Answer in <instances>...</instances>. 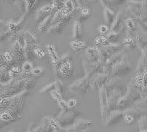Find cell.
<instances>
[{
    "label": "cell",
    "mask_w": 147,
    "mask_h": 132,
    "mask_svg": "<svg viewBox=\"0 0 147 132\" xmlns=\"http://www.w3.org/2000/svg\"><path fill=\"white\" fill-rule=\"evenodd\" d=\"M104 87L107 91V94L110 91H117L120 92L122 95H124V93H126L127 92V87L125 84L119 77H113L109 78Z\"/></svg>",
    "instance_id": "obj_2"
},
{
    "label": "cell",
    "mask_w": 147,
    "mask_h": 132,
    "mask_svg": "<svg viewBox=\"0 0 147 132\" xmlns=\"http://www.w3.org/2000/svg\"><path fill=\"white\" fill-rule=\"evenodd\" d=\"M123 44L127 48H131V47H133L134 46L136 45V41H135V39L132 35H129V34H127L124 37Z\"/></svg>",
    "instance_id": "obj_24"
},
{
    "label": "cell",
    "mask_w": 147,
    "mask_h": 132,
    "mask_svg": "<svg viewBox=\"0 0 147 132\" xmlns=\"http://www.w3.org/2000/svg\"><path fill=\"white\" fill-rule=\"evenodd\" d=\"M35 82V79H29V80H27V82L24 84V87H25L27 89H30L34 86Z\"/></svg>",
    "instance_id": "obj_44"
},
{
    "label": "cell",
    "mask_w": 147,
    "mask_h": 132,
    "mask_svg": "<svg viewBox=\"0 0 147 132\" xmlns=\"http://www.w3.org/2000/svg\"><path fill=\"white\" fill-rule=\"evenodd\" d=\"M93 123V120H78L74 125V129L75 130H81L85 129Z\"/></svg>",
    "instance_id": "obj_21"
},
{
    "label": "cell",
    "mask_w": 147,
    "mask_h": 132,
    "mask_svg": "<svg viewBox=\"0 0 147 132\" xmlns=\"http://www.w3.org/2000/svg\"><path fill=\"white\" fill-rule=\"evenodd\" d=\"M35 45L30 44L26 43L23 47V51H24V59L27 60V61L32 60L35 57L34 55V47Z\"/></svg>",
    "instance_id": "obj_15"
},
{
    "label": "cell",
    "mask_w": 147,
    "mask_h": 132,
    "mask_svg": "<svg viewBox=\"0 0 147 132\" xmlns=\"http://www.w3.org/2000/svg\"><path fill=\"white\" fill-rule=\"evenodd\" d=\"M141 87L144 89L147 88V72L141 74Z\"/></svg>",
    "instance_id": "obj_40"
},
{
    "label": "cell",
    "mask_w": 147,
    "mask_h": 132,
    "mask_svg": "<svg viewBox=\"0 0 147 132\" xmlns=\"http://www.w3.org/2000/svg\"><path fill=\"white\" fill-rule=\"evenodd\" d=\"M26 2V9H25V15L30 14L37 7L38 1H25Z\"/></svg>",
    "instance_id": "obj_25"
},
{
    "label": "cell",
    "mask_w": 147,
    "mask_h": 132,
    "mask_svg": "<svg viewBox=\"0 0 147 132\" xmlns=\"http://www.w3.org/2000/svg\"><path fill=\"white\" fill-rule=\"evenodd\" d=\"M43 72H44V69L41 67H36L32 69L30 72V74L34 76H40L43 74Z\"/></svg>",
    "instance_id": "obj_36"
},
{
    "label": "cell",
    "mask_w": 147,
    "mask_h": 132,
    "mask_svg": "<svg viewBox=\"0 0 147 132\" xmlns=\"http://www.w3.org/2000/svg\"><path fill=\"white\" fill-rule=\"evenodd\" d=\"M70 46L71 49L74 51H80L81 50L86 48L88 46V43L82 40H74L70 42Z\"/></svg>",
    "instance_id": "obj_18"
},
{
    "label": "cell",
    "mask_w": 147,
    "mask_h": 132,
    "mask_svg": "<svg viewBox=\"0 0 147 132\" xmlns=\"http://www.w3.org/2000/svg\"><path fill=\"white\" fill-rule=\"evenodd\" d=\"M124 116V112L121 110L116 109L115 111L110 112L107 116V119H106L105 125L106 126H110V125L117 123Z\"/></svg>",
    "instance_id": "obj_10"
},
{
    "label": "cell",
    "mask_w": 147,
    "mask_h": 132,
    "mask_svg": "<svg viewBox=\"0 0 147 132\" xmlns=\"http://www.w3.org/2000/svg\"><path fill=\"white\" fill-rule=\"evenodd\" d=\"M124 24H125V26L129 30H134L136 29V22L135 21L132 19V18H127L124 20Z\"/></svg>",
    "instance_id": "obj_31"
},
{
    "label": "cell",
    "mask_w": 147,
    "mask_h": 132,
    "mask_svg": "<svg viewBox=\"0 0 147 132\" xmlns=\"http://www.w3.org/2000/svg\"><path fill=\"white\" fill-rule=\"evenodd\" d=\"M50 94H51V95H52V97H53L56 101H57V102L63 99L62 93H60V92H58V91L56 90V89H53V90L51 91Z\"/></svg>",
    "instance_id": "obj_35"
},
{
    "label": "cell",
    "mask_w": 147,
    "mask_h": 132,
    "mask_svg": "<svg viewBox=\"0 0 147 132\" xmlns=\"http://www.w3.org/2000/svg\"><path fill=\"white\" fill-rule=\"evenodd\" d=\"M55 89V82L52 83V84H49L47 85V86L44 87V89H42L41 91L40 92V94H43L44 92H51L52 90Z\"/></svg>",
    "instance_id": "obj_43"
},
{
    "label": "cell",
    "mask_w": 147,
    "mask_h": 132,
    "mask_svg": "<svg viewBox=\"0 0 147 132\" xmlns=\"http://www.w3.org/2000/svg\"><path fill=\"white\" fill-rule=\"evenodd\" d=\"M147 67V58L146 57V55H143L142 57L140 58V61H138L137 67H136V72L137 75H141L144 72L146 67Z\"/></svg>",
    "instance_id": "obj_19"
},
{
    "label": "cell",
    "mask_w": 147,
    "mask_h": 132,
    "mask_svg": "<svg viewBox=\"0 0 147 132\" xmlns=\"http://www.w3.org/2000/svg\"><path fill=\"white\" fill-rule=\"evenodd\" d=\"M14 119L13 116L8 112H4L3 113L0 114V120L4 122H9L12 121Z\"/></svg>",
    "instance_id": "obj_30"
},
{
    "label": "cell",
    "mask_w": 147,
    "mask_h": 132,
    "mask_svg": "<svg viewBox=\"0 0 147 132\" xmlns=\"http://www.w3.org/2000/svg\"><path fill=\"white\" fill-rule=\"evenodd\" d=\"M57 104H58V105L60 106V109H62L63 112H68L70 111L69 106H68V104H67V102H65V100H63V99L61 100H60V101H58V102H57Z\"/></svg>",
    "instance_id": "obj_37"
},
{
    "label": "cell",
    "mask_w": 147,
    "mask_h": 132,
    "mask_svg": "<svg viewBox=\"0 0 147 132\" xmlns=\"http://www.w3.org/2000/svg\"><path fill=\"white\" fill-rule=\"evenodd\" d=\"M15 5H16L21 11H22L24 14H25V9H26V2L25 1H16L15 2Z\"/></svg>",
    "instance_id": "obj_38"
},
{
    "label": "cell",
    "mask_w": 147,
    "mask_h": 132,
    "mask_svg": "<svg viewBox=\"0 0 147 132\" xmlns=\"http://www.w3.org/2000/svg\"><path fill=\"white\" fill-rule=\"evenodd\" d=\"M72 39L74 40H80L82 37V24L80 21L76 20L74 22L73 30H72Z\"/></svg>",
    "instance_id": "obj_13"
},
{
    "label": "cell",
    "mask_w": 147,
    "mask_h": 132,
    "mask_svg": "<svg viewBox=\"0 0 147 132\" xmlns=\"http://www.w3.org/2000/svg\"><path fill=\"white\" fill-rule=\"evenodd\" d=\"M105 35L109 44L115 43V41L117 40L118 38H119V33L111 32V31H110L108 34H107V35Z\"/></svg>",
    "instance_id": "obj_28"
},
{
    "label": "cell",
    "mask_w": 147,
    "mask_h": 132,
    "mask_svg": "<svg viewBox=\"0 0 147 132\" xmlns=\"http://www.w3.org/2000/svg\"><path fill=\"white\" fill-rule=\"evenodd\" d=\"M110 30V27H108L106 24H101L99 27V31L102 35H105L107 33L109 32Z\"/></svg>",
    "instance_id": "obj_39"
},
{
    "label": "cell",
    "mask_w": 147,
    "mask_h": 132,
    "mask_svg": "<svg viewBox=\"0 0 147 132\" xmlns=\"http://www.w3.org/2000/svg\"><path fill=\"white\" fill-rule=\"evenodd\" d=\"M34 55L35 57L38 58V59H44L46 57L45 51L40 47H35L34 48Z\"/></svg>",
    "instance_id": "obj_29"
},
{
    "label": "cell",
    "mask_w": 147,
    "mask_h": 132,
    "mask_svg": "<svg viewBox=\"0 0 147 132\" xmlns=\"http://www.w3.org/2000/svg\"><path fill=\"white\" fill-rule=\"evenodd\" d=\"M99 104H100L101 113H102V117L103 121L106 120L109 113L107 110V101L108 94L107 91L105 90V87H102L99 90Z\"/></svg>",
    "instance_id": "obj_6"
},
{
    "label": "cell",
    "mask_w": 147,
    "mask_h": 132,
    "mask_svg": "<svg viewBox=\"0 0 147 132\" xmlns=\"http://www.w3.org/2000/svg\"><path fill=\"white\" fill-rule=\"evenodd\" d=\"M67 104H68L69 109H73V108H74L77 105V100L74 98V97H71V98H70L67 101Z\"/></svg>",
    "instance_id": "obj_42"
},
{
    "label": "cell",
    "mask_w": 147,
    "mask_h": 132,
    "mask_svg": "<svg viewBox=\"0 0 147 132\" xmlns=\"http://www.w3.org/2000/svg\"><path fill=\"white\" fill-rule=\"evenodd\" d=\"M83 67L85 72V76L88 78L96 73H103V64L99 61H84Z\"/></svg>",
    "instance_id": "obj_5"
},
{
    "label": "cell",
    "mask_w": 147,
    "mask_h": 132,
    "mask_svg": "<svg viewBox=\"0 0 147 132\" xmlns=\"http://www.w3.org/2000/svg\"><path fill=\"white\" fill-rule=\"evenodd\" d=\"M94 44L96 47H102L104 46H106L109 44L107 40L106 35H99V36L96 37L95 40H94Z\"/></svg>",
    "instance_id": "obj_23"
},
{
    "label": "cell",
    "mask_w": 147,
    "mask_h": 132,
    "mask_svg": "<svg viewBox=\"0 0 147 132\" xmlns=\"http://www.w3.org/2000/svg\"><path fill=\"white\" fill-rule=\"evenodd\" d=\"M33 69L32 64L30 61H24L22 66V73L21 75H24L27 73H30L31 70Z\"/></svg>",
    "instance_id": "obj_27"
},
{
    "label": "cell",
    "mask_w": 147,
    "mask_h": 132,
    "mask_svg": "<svg viewBox=\"0 0 147 132\" xmlns=\"http://www.w3.org/2000/svg\"><path fill=\"white\" fill-rule=\"evenodd\" d=\"M80 12L81 14V16L84 18H87L88 16H89L90 14V9L89 7H86V6H82L81 8L80 9Z\"/></svg>",
    "instance_id": "obj_34"
},
{
    "label": "cell",
    "mask_w": 147,
    "mask_h": 132,
    "mask_svg": "<svg viewBox=\"0 0 147 132\" xmlns=\"http://www.w3.org/2000/svg\"><path fill=\"white\" fill-rule=\"evenodd\" d=\"M47 120L49 125H50V127L52 128V129H53L54 131L62 130L61 125H60V124L59 123V122L57 121V119H55L53 118V117H47Z\"/></svg>",
    "instance_id": "obj_22"
},
{
    "label": "cell",
    "mask_w": 147,
    "mask_h": 132,
    "mask_svg": "<svg viewBox=\"0 0 147 132\" xmlns=\"http://www.w3.org/2000/svg\"><path fill=\"white\" fill-rule=\"evenodd\" d=\"M12 33L11 32H10L9 30H7V31H5V32L2 33H0V42H2V41L5 40V39H7V37L10 36Z\"/></svg>",
    "instance_id": "obj_45"
},
{
    "label": "cell",
    "mask_w": 147,
    "mask_h": 132,
    "mask_svg": "<svg viewBox=\"0 0 147 132\" xmlns=\"http://www.w3.org/2000/svg\"><path fill=\"white\" fill-rule=\"evenodd\" d=\"M89 86V78L86 76L77 79L69 86V90L77 95H85Z\"/></svg>",
    "instance_id": "obj_3"
},
{
    "label": "cell",
    "mask_w": 147,
    "mask_h": 132,
    "mask_svg": "<svg viewBox=\"0 0 147 132\" xmlns=\"http://www.w3.org/2000/svg\"><path fill=\"white\" fill-rule=\"evenodd\" d=\"M75 118V114L74 112H62V113L59 115L58 118H57V121L60 123V122H62L63 123H68V122H71Z\"/></svg>",
    "instance_id": "obj_16"
},
{
    "label": "cell",
    "mask_w": 147,
    "mask_h": 132,
    "mask_svg": "<svg viewBox=\"0 0 147 132\" xmlns=\"http://www.w3.org/2000/svg\"><path fill=\"white\" fill-rule=\"evenodd\" d=\"M54 132H62V130H60V131H54Z\"/></svg>",
    "instance_id": "obj_47"
},
{
    "label": "cell",
    "mask_w": 147,
    "mask_h": 132,
    "mask_svg": "<svg viewBox=\"0 0 147 132\" xmlns=\"http://www.w3.org/2000/svg\"><path fill=\"white\" fill-rule=\"evenodd\" d=\"M121 96V94L117 91H113L110 95H108L107 101V110L108 113L117 109L118 100Z\"/></svg>",
    "instance_id": "obj_8"
},
{
    "label": "cell",
    "mask_w": 147,
    "mask_h": 132,
    "mask_svg": "<svg viewBox=\"0 0 147 132\" xmlns=\"http://www.w3.org/2000/svg\"><path fill=\"white\" fill-rule=\"evenodd\" d=\"M140 132H147V130H146V129H142Z\"/></svg>",
    "instance_id": "obj_46"
},
{
    "label": "cell",
    "mask_w": 147,
    "mask_h": 132,
    "mask_svg": "<svg viewBox=\"0 0 147 132\" xmlns=\"http://www.w3.org/2000/svg\"><path fill=\"white\" fill-rule=\"evenodd\" d=\"M21 73H22V70H21V69L18 67H17V66H12L8 70L9 77L11 78L18 76V75H21Z\"/></svg>",
    "instance_id": "obj_26"
},
{
    "label": "cell",
    "mask_w": 147,
    "mask_h": 132,
    "mask_svg": "<svg viewBox=\"0 0 147 132\" xmlns=\"http://www.w3.org/2000/svg\"><path fill=\"white\" fill-rule=\"evenodd\" d=\"M46 50H47L49 55L50 56V59L51 60H52V63H53L54 64H57V62L60 61V58H59L57 51L55 50V47H54L52 44H48V45L46 47Z\"/></svg>",
    "instance_id": "obj_17"
},
{
    "label": "cell",
    "mask_w": 147,
    "mask_h": 132,
    "mask_svg": "<svg viewBox=\"0 0 147 132\" xmlns=\"http://www.w3.org/2000/svg\"><path fill=\"white\" fill-rule=\"evenodd\" d=\"M85 56L88 61H98V50L96 47H89L85 50Z\"/></svg>",
    "instance_id": "obj_14"
},
{
    "label": "cell",
    "mask_w": 147,
    "mask_h": 132,
    "mask_svg": "<svg viewBox=\"0 0 147 132\" xmlns=\"http://www.w3.org/2000/svg\"><path fill=\"white\" fill-rule=\"evenodd\" d=\"M55 89L56 90H57L58 92H60V93H62L63 91V87H64V84H63L60 80H56L55 82Z\"/></svg>",
    "instance_id": "obj_41"
},
{
    "label": "cell",
    "mask_w": 147,
    "mask_h": 132,
    "mask_svg": "<svg viewBox=\"0 0 147 132\" xmlns=\"http://www.w3.org/2000/svg\"><path fill=\"white\" fill-rule=\"evenodd\" d=\"M55 12L54 13H52L51 14L48 16L47 17H46L44 20L40 22L39 23V24L38 25V27H37V30L40 31V33H44L45 31H47L49 30V28L51 27L52 25V18H53V16Z\"/></svg>",
    "instance_id": "obj_12"
},
{
    "label": "cell",
    "mask_w": 147,
    "mask_h": 132,
    "mask_svg": "<svg viewBox=\"0 0 147 132\" xmlns=\"http://www.w3.org/2000/svg\"><path fill=\"white\" fill-rule=\"evenodd\" d=\"M134 121H135V117L133 116V114H130V113H127V114H124V122L125 124L127 125H130V124L133 123Z\"/></svg>",
    "instance_id": "obj_33"
},
{
    "label": "cell",
    "mask_w": 147,
    "mask_h": 132,
    "mask_svg": "<svg viewBox=\"0 0 147 132\" xmlns=\"http://www.w3.org/2000/svg\"><path fill=\"white\" fill-rule=\"evenodd\" d=\"M71 17L72 15L68 16L61 19L57 23L52 25L47 31V33L49 35H57V34H60L63 30V29L65 28V26L67 24V23H69V21L71 20Z\"/></svg>",
    "instance_id": "obj_7"
},
{
    "label": "cell",
    "mask_w": 147,
    "mask_h": 132,
    "mask_svg": "<svg viewBox=\"0 0 147 132\" xmlns=\"http://www.w3.org/2000/svg\"><path fill=\"white\" fill-rule=\"evenodd\" d=\"M110 78L108 75L105 73H96L89 78V86L94 91H99L102 87L105 86Z\"/></svg>",
    "instance_id": "obj_4"
},
{
    "label": "cell",
    "mask_w": 147,
    "mask_h": 132,
    "mask_svg": "<svg viewBox=\"0 0 147 132\" xmlns=\"http://www.w3.org/2000/svg\"><path fill=\"white\" fill-rule=\"evenodd\" d=\"M132 65L127 59V55H124L121 59L113 65L110 75L112 77H118L119 75H126L130 72Z\"/></svg>",
    "instance_id": "obj_1"
},
{
    "label": "cell",
    "mask_w": 147,
    "mask_h": 132,
    "mask_svg": "<svg viewBox=\"0 0 147 132\" xmlns=\"http://www.w3.org/2000/svg\"><path fill=\"white\" fill-rule=\"evenodd\" d=\"M124 15L123 10H119L117 14H115L113 22L110 26V30L111 32L119 33V31H120L121 27H123V24H124Z\"/></svg>",
    "instance_id": "obj_9"
},
{
    "label": "cell",
    "mask_w": 147,
    "mask_h": 132,
    "mask_svg": "<svg viewBox=\"0 0 147 132\" xmlns=\"http://www.w3.org/2000/svg\"><path fill=\"white\" fill-rule=\"evenodd\" d=\"M2 57H3V59L5 63L7 64V66H8L10 63H11L13 59L11 52H10V51H5L4 53H2Z\"/></svg>",
    "instance_id": "obj_32"
},
{
    "label": "cell",
    "mask_w": 147,
    "mask_h": 132,
    "mask_svg": "<svg viewBox=\"0 0 147 132\" xmlns=\"http://www.w3.org/2000/svg\"><path fill=\"white\" fill-rule=\"evenodd\" d=\"M23 37L26 43L30 44H32V45H36V44H37L36 38H35V37L33 35V34L31 33V32H30L29 30H24Z\"/></svg>",
    "instance_id": "obj_20"
},
{
    "label": "cell",
    "mask_w": 147,
    "mask_h": 132,
    "mask_svg": "<svg viewBox=\"0 0 147 132\" xmlns=\"http://www.w3.org/2000/svg\"><path fill=\"white\" fill-rule=\"evenodd\" d=\"M101 5H102V10H103V17L104 19H105V22L106 25L107 26H110L112 22H113L114 18L115 16V13L114 11H113L110 7L105 3V2L103 1H100Z\"/></svg>",
    "instance_id": "obj_11"
}]
</instances>
